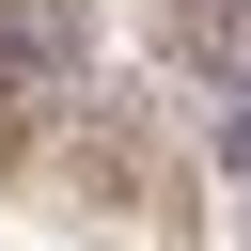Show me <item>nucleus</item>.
Returning <instances> with one entry per match:
<instances>
[{
  "label": "nucleus",
  "mask_w": 251,
  "mask_h": 251,
  "mask_svg": "<svg viewBox=\"0 0 251 251\" xmlns=\"http://www.w3.org/2000/svg\"><path fill=\"white\" fill-rule=\"evenodd\" d=\"M220 173H251V94H235V110H220Z\"/></svg>",
  "instance_id": "obj_2"
},
{
  "label": "nucleus",
  "mask_w": 251,
  "mask_h": 251,
  "mask_svg": "<svg viewBox=\"0 0 251 251\" xmlns=\"http://www.w3.org/2000/svg\"><path fill=\"white\" fill-rule=\"evenodd\" d=\"M94 78V0H0V94H78Z\"/></svg>",
  "instance_id": "obj_1"
}]
</instances>
